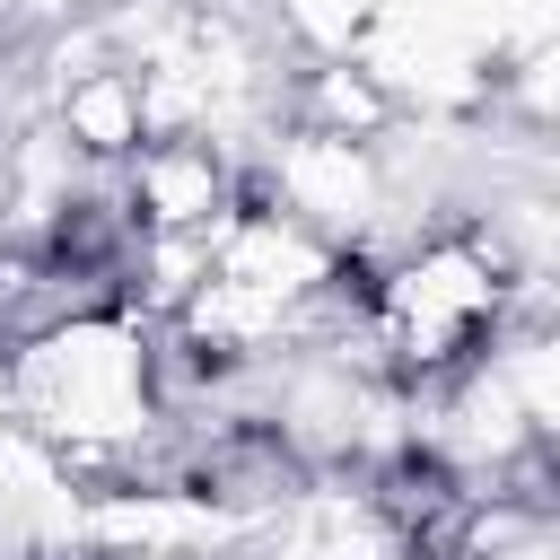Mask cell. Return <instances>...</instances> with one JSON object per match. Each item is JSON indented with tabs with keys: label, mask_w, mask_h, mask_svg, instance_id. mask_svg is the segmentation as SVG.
<instances>
[{
	"label": "cell",
	"mask_w": 560,
	"mask_h": 560,
	"mask_svg": "<svg viewBox=\"0 0 560 560\" xmlns=\"http://www.w3.org/2000/svg\"><path fill=\"white\" fill-rule=\"evenodd\" d=\"M508 254L472 228H438L411 254H394L385 271H368L359 298V350L368 368H385L394 385H455L481 368V350L508 324Z\"/></svg>",
	"instance_id": "1"
},
{
	"label": "cell",
	"mask_w": 560,
	"mask_h": 560,
	"mask_svg": "<svg viewBox=\"0 0 560 560\" xmlns=\"http://www.w3.org/2000/svg\"><path fill=\"white\" fill-rule=\"evenodd\" d=\"M9 394H18L26 429H44L70 455H131L166 402L158 394V341L122 306L35 324V341L9 368Z\"/></svg>",
	"instance_id": "2"
}]
</instances>
